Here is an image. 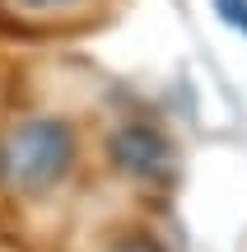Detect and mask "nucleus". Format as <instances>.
<instances>
[{
	"instance_id": "obj_1",
	"label": "nucleus",
	"mask_w": 247,
	"mask_h": 252,
	"mask_svg": "<svg viewBox=\"0 0 247 252\" xmlns=\"http://www.w3.org/2000/svg\"><path fill=\"white\" fill-rule=\"evenodd\" d=\"M70 163H75V135L56 117L19 122L0 131V187L9 196H42L70 173Z\"/></svg>"
},
{
	"instance_id": "obj_2",
	"label": "nucleus",
	"mask_w": 247,
	"mask_h": 252,
	"mask_svg": "<svg viewBox=\"0 0 247 252\" xmlns=\"http://www.w3.org/2000/svg\"><path fill=\"white\" fill-rule=\"evenodd\" d=\"M108 154H112V163H117L126 178H136V182H164L168 173H173V145L164 140V131H154V126H145V122H126V126H117L112 131V140H108Z\"/></svg>"
},
{
	"instance_id": "obj_3",
	"label": "nucleus",
	"mask_w": 247,
	"mask_h": 252,
	"mask_svg": "<svg viewBox=\"0 0 247 252\" xmlns=\"http://www.w3.org/2000/svg\"><path fill=\"white\" fill-rule=\"evenodd\" d=\"M215 14H220L229 28H238V33L247 37V0H215Z\"/></svg>"
},
{
	"instance_id": "obj_4",
	"label": "nucleus",
	"mask_w": 247,
	"mask_h": 252,
	"mask_svg": "<svg viewBox=\"0 0 247 252\" xmlns=\"http://www.w3.org/2000/svg\"><path fill=\"white\" fill-rule=\"evenodd\" d=\"M112 252H159V243H149V238H126V243H117Z\"/></svg>"
},
{
	"instance_id": "obj_5",
	"label": "nucleus",
	"mask_w": 247,
	"mask_h": 252,
	"mask_svg": "<svg viewBox=\"0 0 247 252\" xmlns=\"http://www.w3.org/2000/svg\"><path fill=\"white\" fill-rule=\"evenodd\" d=\"M14 5H24V9H65L75 0H14Z\"/></svg>"
}]
</instances>
